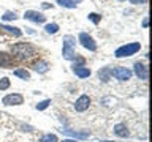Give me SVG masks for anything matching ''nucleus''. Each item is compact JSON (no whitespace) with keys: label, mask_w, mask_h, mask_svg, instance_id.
<instances>
[{"label":"nucleus","mask_w":152,"mask_h":142,"mask_svg":"<svg viewBox=\"0 0 152 142\" xmlns=\"http://www.w3.org/2000/svg\"><path fill=\"white\" fill-rule=\"evenodd\" d=\"M45 28H46V32H48V33H52V35L59 32V25H57V24H54V22H52V24H48Z\"/></svg>","instance_id":"nucleus-18"},{"label":"nucleus","mask_w":152,"mask_h":142,"mask_svg":"<svg viewBox=\"0 0 152 142\" xmlns=\"http://www.w3.org/2000/svg\"><path fill=\"white\" fill-rule=\"evenodd\" d=\"M140 49H141V44H140V43H130V44H125V46L119 47L114 55H116L117 59H122V57H130V55H133V54H136Z\"/></svg>","instance_id":"nucleus-3"},{"label":"nucleus","mask_w":152,"mask_h":142,"mask_svg":"<svg viewBox=\"0 0 152 142\" xmlns=\"http://www.w3.org/2000/svg\"><path fill=\"white\" fill-rule=\"evenodd\" d=\"M147 24H149V21H147V19H144V21H142V25L147 27Z\"/></svg>","instance_id":"nucleus-26"},{"label":"nucleus","mask_w":152,"mask_h":142,"mask_svg":"<svg viewBox=\"0 0 152 142\" xmlns=\"http://www.w3.org/2000/svg\"><path fill=\"white\" fill-rule=\"evenodd\" d=\"M73 71L79 76V78H89V76H90V70L89 68H84V66L76 65V63L73 65Z\"/></svg>","instance_id":"nucleus-11"},{"label":"nucleus","mask_w":152,"mask_h":142,"mask_svg":"<svg viewBox=\"0 0 152 142\" xmlns=\"http://www.w3.org/2000/svg\"><path fill=\"white\" fill-rule=\"evenodd\" d=\"M13 52L16 55H19L21 59H26V57H30L35 54V47L30 43H18V44L13 46Z\"/></svg>","instance_id":"nucleus-2"},{"label":"nucleus","mask_w":152,"mask_h":142,"mask_svg":"<svg viewBox=\"0 0 152 142\" xmlns=\"http://www.w3.org/2000/svg\"><path fill=\"white\" fill-rule=\"evenodd\" d=\"M2 17H3V21H14V19H18L16 13H11V11H7Z\"/></svg>","instance_id":"nucleus-21"},{"label":"nucleus","mask_w":152,"mask_h":142,"mask_svg":"<svg viewBox=\"0 0 152 142\" xmlns=\"http://www.w3.org/2000/svg\"><path fill=\"white\" fill-rule=\"evenodd\" d=\"M3 30H7L8 33H13L14 36H21V30L19 28H16V27H10V25H5V27H2Z\"/></svg>","instance_id":"nucleus-17"},{"label":"nucleus","mask_w":152,"mask_h":142,"mask_svg":"<svg viewBox=\"0 0 152 142\" xmlns=\"http://www.w3.org/2000/svg\"><path fill=\"white\" fill-rule=\"evenodd\" d=\"M0 117H2V115H0Z\"/></svg>","instance_id":"nucleus-28"},{"label":"nucleus","mask_w":152,"mask_h":142,"mask_svg":"<svg viewBox=\"0 0 152 142\" xmlns=\"http://www.w3.org/2000/svg\"><path fill=\"white\" fill-rule=\"evenodd\" d=\"M130 2H132V3H144L146 0H130Z\"/></svg>","instance_id":"nucleus-25"},{"label":"nucleus","mask_w":152,"mask_h":142,"mask_svg":"<svg viewBox=\"0 0 152 142\" xmlns=\"http://www.w3.org/2000/svg\"><path fill=\"white\" fill-rule=\"evenodd\" d=\"M22 101H24V98L19 93H11V95H7L3 98L5 106H19V104H22Z\"/></svg>","instance_id":"nucleus-6"},{"label":"nucleus","mask_w":152,"mask_h":142,"mask_svg":"<svg viewBox=\"0 0 152 142\" xmlns=\"http://www.w3.org/2000/svg\"><path fill=\"white\" fill-rule=\"evenodd\" d=\"M75 43L76 40L71 35H66L64 36V51H62V55L64 59L66 60H73L76 57V52H75Z\"/></svg>","instance_id":"nucleus-1"},{"label":"nucleus","mask_w":152,"mask_h":142,"mask_svg":"<svg viewBox=\"0 0 152 142\" xmlns=\"http://www.w3.org/2000/svg\"><path fill=\"white\" fill-rule=\"evenodd\" d=\"M48 68H49V66H48V63H46V62H43V60L37 62V63L33 65V70H35L37 73H46Z\"/></svg>","instance_id":"nucleus-14"},{"label":"nucleus","mask_w":152,"mask_h":142,"mask_svg":"<svg viewBox=\"0 0 152 142\" xmlns=\"http://www.w3.org/2000/svg\"><path fill=\"white\" fill-rule=\"evenodd\" d=\"M10 87V79L8 78H2L0 79V90H7Z\"/></svg>","instance_id":"nucleus-22"},{"label":"nucleus","mask_w":152,"mask_h":142,"mask_svg":"<svg viewBox=\"0 0 152 142\" xmlns=\"http://www.w3.org/2000/svg\"><path fill=\"white\" fill-rule=\"evenodd\" d=\"M49 104H51V99H45V101H41V103L37 104V109H38V111H43V109H46Z\"/></svg>","instance_id":"nucleus-23"},{"label":"nucleus","mask_w":152,"mask_h":142,"mask_svg":"<svg viewBox=\"0 0 152 142\" xmlns=\"http://www.w3.org/2000/svg\"><path fill=\"white\" fill-rule=\"evenodd\" d=\"M109 74H113L119 80H128L132 78V71L128 68H122V66H119V68H109Z\"/></svg>","instance_id":"nucleus-4"},{"label":"nucleus","mask_w":152,"mask_h":142,"mask_svg":"<svg viewBox=\"0 0 152 142\" xmlns=\"http://www.w3.org/2000/svg\"><path fill=\"white\" fill-rule=\"evenodd\" d=\"M14 74L18 78H22V79H30V73L27 70H14Z\"/></svg>","instance_id":"nucleus-16"},{"label":"nucleus","mask_w":152,"mask_h":142,"mask_svg":"<svg viewBox=\"0 0 152 142\" xmlns=\"http://www.w3.org/2000/svg\"><path fill=\"white\" fill-rule=\"evenodd\" d=\"M62 142H76V141H73V139H64Z\"/></svg>","instance_id":"nucleus-27"},{"label":"nucleus","mask_w":152,"mask_h":142,"mask_svg":"<svg viewBox=\"0 0 152 142\" xmlns=\"http://www.w3.org/2000/svg\"><path fill=\"white\" fill-rule=\"evenodd\" d=\"M79 43L86 47V49L97 51V44H95L94 38L90 36V35H87V33H79Z\"/></svg>","instance_id":"nucleus-5"},{"label":"nucleus","mask_w":152,"mask_h":142,"mask_svg":"<svg viewBox=\"0 0 152 142\" xmlns=\"http://www.w3.org/2000/svg\"><path fill=\"white\" fill-rule=\"evenodd\" d=\"M26 19H28V21H33V22H38V24H41V22H45L46 21V16L43 13H38V11H32V9H28V11H26Z\"/></svg>","instance_id":"nucleus-8"},{"label":"nucleus","mask_w":152,"mask_h":142,"mask_svg":"<svg viewBox=\"0 0 152 142\" xmlns=\"http://www.w3.org/2000/svg\"><path fill=\"white\" fill-rule=\"evenodd\" d=\"M64 134H68L71 137H76V139H87L89 133H78V131H71V130H60Z\"/></svg>","instance_id":"nucleus-12"},{"label":"nucleus","mask_w":152,"mask_h":142,"mask_svg":"<svg viewBox=\"0 0 152 142\" xmlns=\"http://www.w3.org/2000/svg\"><path fill=\"white\" fill-rule=\"evenodd\" d=\"M109 68H103V70H100V73H98V76H100V79L103 80V82H106V80L109 79Z\"/></svg>","instance_id":"nucleus-19"},{"label":"nucleus","mask_w":152,"mask_h":142,"mask_svg":"<svg viewBox=\"0 0 152 142\" xmlns=\"http://www.w3.org/2000/svg\"><path fill=\"white\" fill-rule=\"evenodd\" d=\"M113 133H114L116 136H119V137H127V136H128V128L124 125V123H119V125L114 126Z\"/></svg>","instance_id":"nucleus-10"},{"label":"nucleus","mask_w":152,"mask_h":142,"mask_svg":"<svg viewBox=\"0 0 152 142\" xmlns=\"http://www.w3.org/2000/svg\"><path fill=\"white\" fill-rule=\"evenodd\" d=\"M57 3L60 7H65V8H76V5H78L75 0H57Z\"/></svg>","instance_id":"nucleus-15"},{"label":"nucleus","mask_w":152,"mask_h":142,"mask_svg":"<svg viewBox=\"0 0 152 142\" xmlns=\"http://www.w3.org/2000/svg\"><path fill=\"white\" fill-rule=\"evenodd\" d=\"M40 142H57V136L56 134H45Z\"/></svg>","instance_id":"nucleus-20"},{"label":"nucleus","mask_w":152,"mask_h":142,"mask_svg":"<svg viewBox=\"0 0 152 142\" xmlns=\"http://www.w3.org/2000/svg\"><path fill=\"white\" fill-rule=\"evenodd\" d=\"M89 19H90V21H92L94 24H98V21H100V16H98L97 13H90V14H89Z\"/></svg>","instance_id":"nucleus-24"},{"label":"nucleus","mask_w":152,"mask_h":142,"mask_svg":"<svg viewBox=\"0 0 152 142\" xmlns=\"http://www.w3.org/2000/svg\"><path fill=\"white\" fill-rule=\"evenodd\" d=\"M11 57L10 54H5V52H0V66H3V68H8L10 65H11Z\"/></svg>","instance_id":"nucleus-13"},{"label":"nucleus","mask_w":152,"mask_h":142,"mask_svg":"<svg viewBox=\"0 0 152 142\" xmlns=\"http://www.w3.org/2000/svg\"><path fill=\"white\" fill-rule=\"evenodd\" d=\"M135 73L136 76L140 78L141 80H146L147 78H149V71H147V66L146 65H142V63H135Z\"/></svg>","instance_id":"nucleus-9"},{"label":"nucleus","mask_w":152,"mask_h":142,"mask_svg":"<svg viewBox=\"0 0 152 142\" xmlns=\"http://www.w3.org/2000/svg\"><path fill=\"white\" fill-rule=\"evenodd\" d=\"M89 104H90V98L87 96V95H83V96H79L78 99H76L75 109H76L78 112H84L86 109L89 107Z\"/></svg>","instance_id":"nucleus-7"}]
</instances>
